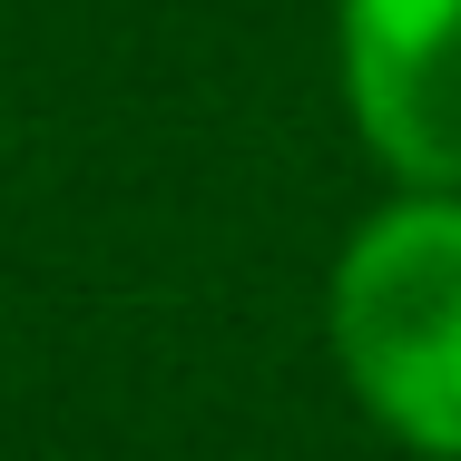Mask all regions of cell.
<instances>
[{"mask_svg":"<svg viewBox=\"0 0 461 461\" xmlns=\"http://www.w3.org/2000/svg\"><path fill=\"white\" fill-rule=\"evenodd\" d=\"M334 354L393 442L461 461V186H412L344 246Z\"/></svg>","mask_w":461,"mask_h":461,"instance_id":"obj_1","label":"cell"},{"mask_svg":"<svg viewBox=\"0 0 461 461\" xmlns=\"http://www.w3.org/2000/svg\"><path fill=\"white\" fill-rule=\"evenodd\" d=\"M344 98L412 186H461V0H344Z\"/></svg>","mask_w":461,"mask_h":461,"instance_id":"obj_2","label":"cell"}]
</instances>
